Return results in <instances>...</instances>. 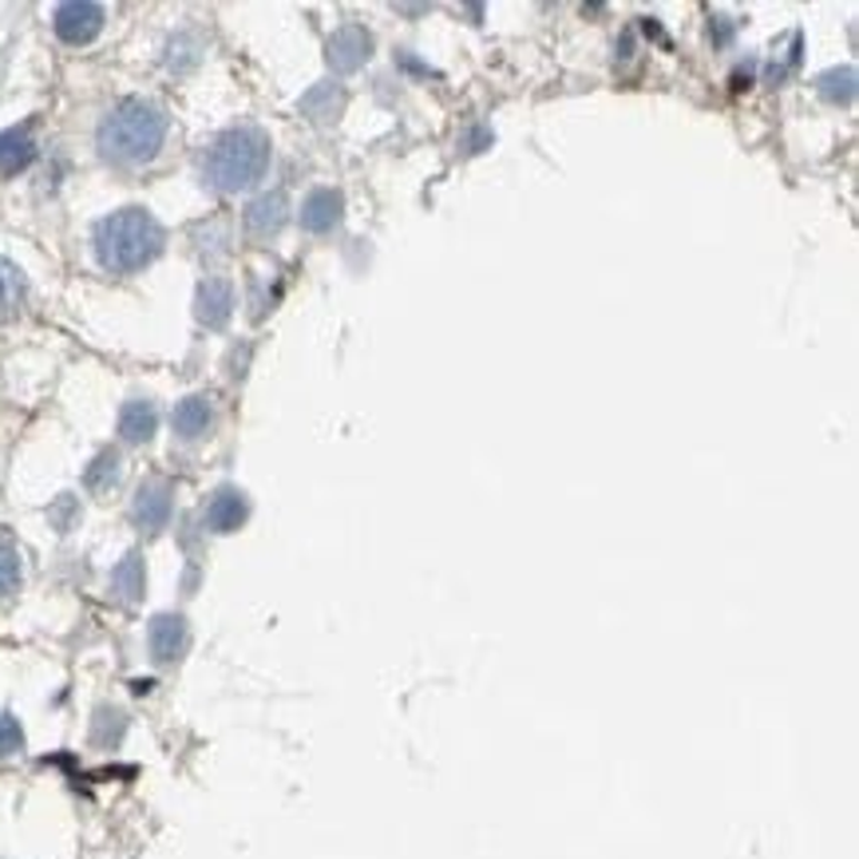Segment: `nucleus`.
I'll use <instances>...</instances> for the list:
<instances>
[{
  "instance_id": "nucleus-1",
  "label": "nucleus",
  "mask_w": 859,
  "mask_h": 859,
  "mask_svg": "<svg viewBox=\"0 0 859 859\" xmlns=\"http://www.w3.org/2000/svg\"><path fill=\"white\" fill-rule=\"evenodd\" d=\"M163 250V227L143 207H127L108 214L96 227V258L111 273H136L151 266Z\"/></svg>"
},
{
  "instance_id": "nucleus-2",
  "label": "nucleus",
  "mask_w": 859,
  "mask_h": 859,
  "mask_svg": "<svg viewBox=\"0 0 859 859\" xmlns=\"http://www.w3.org/2000/svg\"><path fill=\"white\" fill-rule=\"evenodd\" d=\"M100 154L111 163L136 167L151 163L167 139V116L154 103L123 100L108 119L100 123Z\"/></svg>"
},
{
  "instance_id": "nucleus-3",
  "label": "nucleus",
  "mask_w": 859,
  "mask_h": 859,
  "mask_svg": "<svg viewBox=\"0 0 859 859\" xmlns=\"http://www.w3.org/2000/svg\"><path fill=\"white\" fill-rule=\"evenodd\" d=\"M266 167H270V139L258 131V127H238L227 131L210 143L207 159H202V174L214 190H246L262 179Z\"/></svg>"
},
{
  "instance_id": "nucleus-4",
  "label": "nucleus",
  "mask_w": 859,
  "mask_h": 859,
  "mask_svg": "<svg viewBox=\"0 0 859 859\" xmlns=\"http://www.w3.org/2000/svg\"><path fill=\"white\" fill-rule=\"evenodd\" d=\"M103 20H108V12L100 4H91V0H68V4L56 9V37L72 48L91 44L103 32Z\"/></svg>"
},
{
  "instance_id": "nucleus-5",
  "label": "nucleus",
  "mask_w": 859,
  "mask_h": 859,
  "mask_svg": "<svg viewBox=\"0 0 859 859\" xmlns=\"http://www.w3.org/2000/svg\"><path fill=\"white\" fill-rule=\"evenodd\" d=\"M147 642H151V658L154 661H179L190 646V630H187V618L182 615H159L151 618V633H147Z\"/></svg>"
},
{
  "instance_id": "nucleus-6",
  "label": "nucleus",
  "mask_w": 859,
  "mask_h": 859,
  "mask_svg": "<svg viewBox=\"0 0 859 859\" xmlns=\"http://www.w3.org/2000/svg\"><path fill=\"white\" fill-rule=\"evenodd\" d=\"M194 313L207 329H222L234 313V290H230V281L222 278H207L194 293Z\"/></svg>"
},
{
  "instance_id": "nucleus-7",
  "label": "nucleus",
  "mask_w": 859,
  "mask_h": 859,
  "mask_svg": "<svg viewBox=\"0 0 859 859\" xmlns=\"http://www.w3.org/2000/svg\"><path fill=\"white\" fill-rule=\"evenodd\" d=\"M246 516H250V503H246V496L238 488H218L214 496H210V503H207L210 531H218V535L238 531V527L246 523Z\"/></svg>"
},
{
  "instance_id": "nucleus-8",
  "label": "nucleus",
  "mask_w": 859,
  "mask_h": 859,
  "mask_svg": "<svg viewBox=\"0 0 859 859\" xmlns=\"http://www.w3.org/2000/svg\"><path fill=\"white\" fill-rule=\"evenodd\" d=\"M372 52V40L364 28H341L333 40H329V63H333V72H357Z\"/></svg>"
},
{
  "instance_id": "nucleus-9",
  "label": "nucleus",
  "mask_w": 859,
  "mask_h": 859,
  "mask_svg": "<svg viewBox=\"0 0 859 859\" xmlns=\"http://www.w3.org/2000/svg\"><path fill=\"white\" fill-rule=\"evenodd\" d=\"M341 194L329 187L313 190L306 202H301V227L309 230V234H329V230L341 222Z\"/></svg>"
},
{
  "instance_id": "nucleus-10",
  "label": "nucleus",
  "mask_w": 859,
  "mask_h": 859,
  "mask_svg": "<svg viewBox=\"0 0 859 859\" xmlns=\"http://www.w3.org/2000/svg\"><path fill=\"white\" fill-rule=\"evenodd\" d=\"M131 511H136V523L143 527L147 535L163 531L167 519H171V488H167V483H147V488H139Z\"/></svg>"
},
{
  "instance_id": "nucleus-11",
  "label": "nucleus",
  "mask_w": 859,
  "mask_h": 859,
  "mask_svg": "<svg viewBox=\"0 0 859 859\" xmlns=\"http://www.w3.org/2000/svg\"><path fill=\"white\" fill-rule=\"evenodd\" d=\"M286 214H290L286 194H281V190H270V194H262V199H253L250 207H246V227H250V234H258V238L278 234Z\"/></svg>"
},
{
  "instance_id": "nucleus-12",
  "label": "nucleus",
  "mask_w": 859,
  "mask_h": 859,
  "mask_svg": "<svg viewBox=\"0 0 859 859\" xmlns=\"http://www.w3.org/2000/svg\"><path fill=\"white\" fill-rule=\"evenodd\" d=\"M171 424L182 440H199V436H207L210 424H214V408H210L207 397H187V400H179V408H174Z\"/></svg>"
},
{
  "instance_id": "nucleus-13",
  "label": "nucleus",
  "mask_w": 859,
  "mask_h": 859,
  "mask_svg": "<svg viewBox=\"0 0 859 859\" xmlns=\"http://www.w3.org/2000/svg\"><path fill=\"white\" fill-rule=\"evenodd\" d=\"M32 159H37V143L28 139L24 127H12V131H4V136H0V174H4V179L28 171V167H32Z\"/></svg>"
},
{
  "instance_id": "nucleus-14",
  "label": "nucleus",
  "mask_w": 859,
  "mask_h": 859,
  "mask_svg": "<svg viewBox=\"0 0 859 859\" xmlns=\"http://www.w3.org/2000/svg\"><path fill=\"white\" fill-rule=\"evenodd\" d=\"M154 424H159V412H154L151 400H131V404L119 412V436L131 443H143L154 436Z\"/></svg>"
},
{
  "instance_id": "nucleus-15",
  "label": "nucleus",
  "mask_w": 859,
  "mask_h": 859,
  "mask_svg": "<svg viewBox=\"0 0 859 859\" xmlns=\"http://www.w3.org/2000/svg\"><path fill=\"white\" fill-rule=\"evenodd\" d=\"M111 590H116L123 602H139V598H143V559H139L136 551L127 555V559L116 567V575H111Z\"/></svg>"
},
{
  "instance_id": "nucleus-16",
  "label": "nucleus",
  "mask_w": 859,
  "mask_h": 859,
  "mask_svg": "<svg viewBox=\"0 0 859 859\" xmlns=\"http://www.w3.org/2000/svg\"><path fill=\"white\" fill-rule=\"evenodd\" d=\"M820 96L823 100H832V103H851V96H856V72H851V68H843V72H828L820 80Z\"/></svg>"
},
{
  "instance_id": "nucleus-17",
  "label": "nucleus",
  "mask_w": 859,
  "mask_h": 859,
  "mask_svg": "<svg viewBox=\"0 0 859 859\" xmlns=\"http://www.w3.org/2000/svg\"><path fill=\"white\" fill-rule=\"evenodd\" d=\"M116 476H119V460H116V452L96 456V463H91V468H88V488H91V491H108L111 483H116Z\"/></svg>"
},
{
  "instance_id": "nucleus-18",
  "label": "nucleus",
  "mask_w": 859,
  "mask_h": 859,
  "mask_svg": "<svg viewBox=\"0 0 859 859\" xmlns=\"http://www.w3.org/2000/svg\"><path fill=\"white\" fill-rule=\"evenodd\" d=\"M17 582H20V559H17V551H12V543L0 539V598L12 595Z\"/></svg>"
},
{
  "instance_id": "nucleus-19",
  "label": "nucleus",
  "mask_w": 859,
  "mask_h": 859,
  "mask_svg": "<svg viewBox=\"0 0 859 859\" xmlns=\"http://www.w3.org/2000/svg\"><path fill=\"white\" fill-rule=\"evenodd\" d=\"M24 749V733H20V725L12 713L0 717V757H17Z\"/></svg>"
},
{
  "instance_id": "nucleus-20",
  "label": "nucleus",
  "mask_w": 859,
  "mask_h": 859,
  "mask_svg": "<svg viewBox=\"0 0 859 859\" xmlns=\"http://www.w3.org/2000/svg\"><path fill=\"white\" fill-rule=\"evenodd\" d=\"M0 298H4V301L24 298V278H20L17 266L4 262V258H0Z\"/></svg>"
}]
</instances>
